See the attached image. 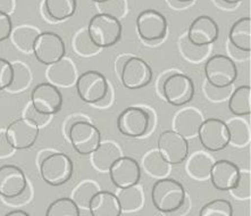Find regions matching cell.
<instances>
[{
	"label": "cell",
	"instance_id": "cell-19",
	"mask_svg": "<svg viewBox=\"0 0 251 216\" xmlns=\"http://www.w3.org/2000/svg\"><path fill=\"white\" fill-rule=\"evenodd\" d=\"M220 35L218 24L208 15H200L192 21L188 31V40L192 45L205 47L214 43Z\"/></svg>",
	"mask_w": 251,
	"mask_h": 216
},
{
	"label": "cell",
	"instance_id": "cell-17",
	"mask_svg": "<svg viewBox=\"0 0 251 216\" xmlns=\"http://www.w3.org/2000/svg\"><path fill=\"white\" fill-rule=\"evenodd\" d=\"M241 178V171L238 165L227 160L216 161L210 168L209 179L215 189L220 191H231Z\"/></svg>",
	"mask_w": 251,
	"mask_h": 216
},
{
	"label": "cell",
	"instance_id": "cell-23",
	"mask_svg": "<svg viewBox=\"0 0 251 216\" xmlns=\"http://www.w3.org/2000/svg\"><path fill=\"white\" fill-rule=\"evenodd\" d=\"M228 39L236 49L243 53L251 50V19L241 17L229 28Z\"/></svg>",
	"mask_w": 251,
	"mask_h": 216
},
{
	"label": "cell",
	"instance_id": "cell-3",
	"mask_svg": "<svg viewBox=\"0 0 251 216\" xmlns=\"http://www.w3.org/2000/svg\"><path fill=\"white\" fill-rule=\"evenodd\" d=\"M74 173V164L63 153H49L41 161L40 174L47 185L60 187L70 181Z\"/></svg>",
	"mask_w": 251,
	"mask_h": 216
},
{
	"label": "cell",
	"instance_id": "cell-22",
	"mask_svg": "<svg viewBox=\"0 0 251 216\" xmlns=\"http://www.w3.org/2000/svg\"><path fill=\"white\" fill-rule=\"evenodd\" d=\"M49 70L47 72V77L52 84L70 86L75 82L76 79V68L69 58H62L57 63L49 65Z\"/></svg>",
	"mask_w": 251,
	"mask_h": 216
},
{
	"label": "cell",
	"instance_id": "cell-11",
	"mask_svg": "<svg viewBox=\"0 0 251 216\" xmlns=\"http://www.w3.org/2000/svg\"><path fill=\"white\" fill-rule=\"evenodd\" d=\"M150 115L143 108L130 106L120 113L117 129L121 135L128 138H140L149 131Z\"/></svg>",
	"mask_w": 251,
	"mask_h": 216
},
{
	"label": "cell",
	"instance_id": "cell-16",
	"mask_svg": "<svg viewBox=\"0 0 251 216\" xmlns=\"http://www.w3.org/2000/svg\"><path fill=\"white\" fill-rule=\"evenodd\" d=\"M109 178L118 189L138 185L141 179V167L134 158L121 156L109 167Z\"/></svg>",
	"mask_w": 251,
	"mask_h": 216
},
{
	"label": "cell",
	"instance_id": "cell-25",
	"mask_svg": "<svg viewBox=\"0 0 251 216\" xmlns=\"http://www.w3.org/2000/svg\"><path fill=\"white\" fill-rule=\"evenodd\" d=\"M228 110L234 116H246L251 113L250 85H240L232 92L228 100Z\"/></svg>",
	"mask_w": 251,
	"mask_h": 216
},
{
	"label": "cell",
	"instance_id": "cell-13",
	"mask_svg": "<svg viewBox=\"0 0 251 216\" xmlns=\"http://www.w3.org/2000/svg\"><path fill=\"white\" fill-rule=\"evenodd\" d=\"M9 145L15 150H25L33 147L39 138V125L28 117L14 121L6 129Z\"/></svg>",
	"mask_w": 251,
	"mask_h": 216
},
{
	"label": "cell",
	"instance_id": "cell-31",
	"mask_svg": "<svg viewBox=\"0 0 251 216\" xmlns=\"http://www.w3.org/2000/svg\"><path fill=\"white\" fill-rule=\"evenodd\" d=\"M46 216H81L80 208L72 198H58L49 205Z\"/></svg>",
	"mask_w": 251,
	"mask_h": 216
},
{
	"label": "cell",
	"instance_id": "cell-21",
	"mask_svg": "<svg viewBox=\"0 0 251 216\" xmlns=\"http://www.w3.org/2000/svg\"><path fill=\"white\" fill-rule=\"evenodd\" d=\"M202 123V115L196 108H185L178 111L174 117V131L184 138H191L198 135V130Z\"/></svg>",
	"mask_w": 251,
	"mask_h": 216
},
{
	"label": "cell",
	"instance_id": "cell-20",
	"mask_svg": "<svg viewBox=\"0 0 251 216\" xmlns=\"http://www.w3.org/2000/svg\"><path fill=\"white\" fill-rule=\"evenodd\" d=\"M88 210L91 216H121L123 213L116 194L105 190H99L91 198Z\"/></svg>",
	"mask_w": 251,
	"mask_h": 216
},
{
	"label": "cell",
	"instance_id": "cell-36",
	"mask_svg": "<svg viewBox=\"0 0 251 216\" xmlns=\"http://www.w3.org/2000/svg\"><path fill=\"white\" fill-rule=\"evenodd\" d=\"M98 7L101 13L116 17L118 20L126 13V1L125 0H106V1L98 3Z\"/></svg>",
	"mask_w": 251,
	"mask_h": 216
},
{
	"label": "cell",
	"instance_id": "cell-15",
	"mask_svg": "<svg viewBox=\"0 0 251 216\" xmlns=\"http://www.w3.org/2000/svg\"><path fill=\"white\" fill-rule=\"evenodd\" d=\"M167 20L156 9L142 10L137 17V30L142 40L147 42L160 41L166 37Z\"/></svg>",
	"mask_w": 251,
	"mask_h": 216
},
{
	"label": "cell",
	"instance_id": "cell-30",
	"mask_svg": "<svg viewBox=\"0 0 251 216\" xmlns=\"http://www.w3.org/2000/svg\"><path fill=\"white\" fill-rule=\"evenodd\" d=\"M39 33L40 32H38L37 28L24 25V27H17L15 31H12L10 38L17 48L24 53H28L33 49V43Z\"/></svg>",
	"mask_w": 251,
	"mask_h": 216
},
{
	"label": "cell",
	"instance_id": "cell-14",
	"mask_svg": "<svg viewBox=\"0 0 251 216\" xmlns=\"http://www.w3.org/2000/svg\"><path fill=\"white\" fill-rule=\"evenodd\" d=\"M157 150L170 165L183 163L189 154L188 140L174 130H166L161 132L157 141Z\"/></svg>",
	"mask_w": 251,
	"mask_h": 216
},
{
	"label": "cell",
	"instance_id": "cell-40",
	"mask_svg": "<svg viewBox=\"0 0 251 216\" xmlns=\"http://www.w3.org/2000/svg\"><path fill=\"white\" fill-rule=\"evenodd\" d=\"M13 31V22L9 14L0 12V42L10 38Z\"/></svg>",
	"mask_w": 251,
	"mask_h": 216
},
{
	"label": "cell",
	"instance_id": "cell-24",
	"mask_svg": "<svg viewBox=\"0 0 251 216\" xmlns=\"http://www.w3.org/2000/svg\"><path fill=\"white\" fill-rule=\"evenodd\" d=\"M91 155L93 166L100 172H106L109 170L114 162L122 156V151L113 141H105L100 143Z\"/></svg>",
	"mask_w": 251,
	"mask_h": 216
},
{
	"label": "cell",
	"instance_id": "cell-35",
	"mask_svg": "<svg viewBox=\"0 0 251 216\" xmlns=\"http://www.w3.org/2000/svg\"><path fill=\"white\" fill-rule=\"evenodd\" d=\"M73 47L78 55L91 56L99 52V47L96 46L91 40L88 30H82L74 37Z\"/></svg>",
	"mask_w": 251,
	"mask_h": 216
},
{
	"label": "cell",
	"instance_id": "cell-29",
	"mask_svg": "<svg viewBox=\"0 0 251 216\" xmlns=\"http://www.w3.org/2000/svg\"><path fill=\"white\" fill-rule=\"evenodd\" d=\"M143 166L150 175L158 179L166 178L171 170V165L164 160L158 150H150L143 157Z\"/></svg>",
	"mask_w": 251,
	"mask_h": 216
},
{
	"label": "cell",
	"instance_id": "cell-37",
	"mask_svg": "<svg viewBox=\"0 0 251 216\" xmlns=\"http://www.w3.org/2000/svg\"><path fill=\"white\" fill-rule=\"evenodd\" d=\"M14 67V80L12 85L9 86L8 89L15 90V91H19V90L25 89V86L27 85L28 82H30L31 75L28 73L27 67L23 64H13Z\"/></svg>",
	"mask_w": 251,
	"mask_h": 216
},
{
	"label": "cell",
	"instance_id": "cell-4",
	"mask_svg": "<svg viewBox=\"0 0 251 216\" xmlns=\"http://www.w3.org/2000/svg\"><path fill=\"white\" fill-rule=\"evenodd\" d=\"M205 75L214 88H228L238 79V67L228 56L214 55L205 64Z\"/></svg>",
	"mask_w": 251,
	"mask_h": 216
},
{
	"label": "cell",
	"instance_id": "cell-2",
	"mask_svg": "<svg viewBox=\"0 0 251 216\" xmlns=\"http://www.w3.org/2000/svg\"><path fill=\"white\" fill-rule=\"evenodd\" d=\"M87 30L93 43L101 49L109 48L121 40L123 27L116 17L99 13L93 15Z\"/></svg>",
	"mask_w": 251,
	"mask_h": 216
},
{
	"label": "cell",
	"instance_id": "cell-32",
	"mask_svg": "<svg viewBox=\"0 0 251 216\" xmlns=\"http://www.w3.org/2000/svg\"><path fill=\"white\" fill-rule=\"evenodd\" d=\"M100 190L99 186L95 181H83L78 185L73 191L74 203L78 208H89L91 198Z\"/></svg>",
	"mask_w": 251,
	"mask_h": 216
},
{
	"label": "cell",
	"instance_id": "cell-18",
	"mask_svg": "<svg viewBox=\"0 0 251 216\" xmlns=\"http://www.w3.org/2000/svg\"><path fill=\"white\" fill-rule=\"evenodd\" d=\"M27 188L26 176L19 166H0V196L6 199H15L22 196Z\"/></svg>",
	"mask_w": 251,
	"mask_h": 216
},
{
	"label": "cell",
	"instance_id": "cell-43",
	"mask_svg": "<svg viewBox=\"0 0 251 216\" xmlns=\"http://www.w3.org/2000/svg\"><path fill=\"white\" fill-rule=\"evenodd\" d=\"M5 216H30V215L22 210H15V211L9 212V213H7Z\"/></svg>",
	"mask_w": 251,
	"mask_h": 216
},
{
	"label": "cell",
	"instance_id": "cell-46",
	"mask_svg": "<svg viewBox=\"0 0 251 216\" xmlns=\"http://www.w3.org/2000/svg\"><path fill=\"white\" fill-rule=\"evenodd\" d=\"M91 1L96 2V3H100V2H103V1H106V0H91Z\"/></svg>",
	"mask_w": 251,
	"mask_h": 216
},
{
	"label": "cell",
	"instance_id": "cell-7",
	"mask_svg": "<svg viewBox=\"0 0 251 216\" xmlns=\"http://www.w3.org/2000/svg\"><path fill=\"white\" fill-rule=\"evenodd\" d=\"M35 58L44 65H51L65 57V42L59 34L55 32H41L35 38L33 49Z\"/></svg>",
	"mask_w": 251,
	"mask_h": 216
},
{
	"label": "cell",
	"instance_id": "cell-5",
	"mask_svg": "<svg viewBox=\"0 0 251 216\" xmlns=\"http://www.w3.org/2000/svg\"><path fill=\"white\" fill-rule=\"evenodd\" d=\"M76 92L82 102L87 104H100L108 93V82L98 71H87L76 79Z\"/></svg>",
	"mask_w": 251,
	"mask_h": 216
},
{
	"label": "cell",
	"instance_id": "cell-45",
	"mask_svg": "<svg viewBox=\"0 0 251 216\" xmlns=\"http://www.w3.org/2000/svg\"><path fill=\"white\" fill-rule=\"evenodd\" d=\"M178 2H182V3H188V2H192L193 0H176Z\"/></svg>",
	"mask_w": 251,
	"mask_h": 216
},
{
	"label": "cell",
	"instance_id": "cell-33",
	"mask_svg": "<svg viewBox=\"0 0 251 216\" xmlns=\"http://www.w3.org/2000/svg\"><path fill=\"white\" fill-rule=\"evenodd\" d=\"M226 124L229 132V143H233L234 146H245L249 142V128L245 121L234 118Z\"/></svg>",
	"mask_w": 251,
	"mask_h": 216
},
{
	"label": "cell",
	"instance_id": "cell-44",
	"mask_svg": "<svg viewBox=\"0 0 251 216\" xmlns=\"http://www.w3.org/2000/svg\"><path fill=\"white\" fill-rule=\"evenodd\" d=\"M222 1H224L225 3H227V5H236V3L241 2L242 0H222Z\"/></svg>",
	"mask_w": 251,
	"mask_h": 216
},
{
	"label": "cell",
	"instance_id": "cell-1",
	"mask_svg": "<svg viewBox=\"0 0 251 216\" xmlns=\"http://www.w3.org/2000/svg\"><path fill=\"white\" fill-rule=\"evenodd\" d=\"M186 192L181 182L172 178H161L153 183L151 200L157 211L173 214L185 204Z\"/></svg>",
	"mask_w": 251,
	"mask_h": 216
},
{
	"label": "cell",
	"instance_id": "cell-27",
	"mask_svg": "<svg viewBox=\"0 0 251 216\" xmlns=\"http://www.w3.org/2000/svg\"><path fill=\"white\" fill-rule=\"evenodd\" d=\"M116 196L121 204L122 212H137L145 203V193L139 183L127 187V188L120 189V192Z\"/></svg>",
	"mask_w": 251,
	"mask_h": 216
},
{
	"label": "cell",
	"instance_id": "cell-38",
	"mask_svg": "<svg viewBox=\"0 0 251 216\" xmlns=\"http://www.w3.org/2000/svg\"><path fill=\"white\" fill-rule=\"evenodd\" d=\"M14 80L13 64L5 58H0V91L8 89Z\"/></svg>",
	"mask_w": 251,
	"mask_h": 216
},
{
	"label": "cell",
	"instance_id": "cell-6",
	"mask_svg": "<svg viewBox=\"0 0 251 216\" xmlns=\"http://www.w3.org/2000/svg\"><path fill=\"white\" fill-rule=\"evenodd\" d=\"M69 136L76 153L83 156L91 155L101 143L99 129L88 121H76L71 125Z\"/></svg>",
	"mask_w": 251,
	"mask_h": 216
},
{
	"label": "cell",
	"instance_id": "cell-8",
	"mask_svg": "<svg viewBox=\"0 0 251 216\" xmlns=\"http://www.w3.org/2000/svg\"><path fill=\"white\" fill-rule=\"evenodd\" d=\"M163 95L172 106H185L195 97V83L192 79L185 74L174 73L165 79Z\"/></svg>",
	"mask_w": 251,
	"mask_h": 216
},
{
	"label": "cell",
	"instance_id": "cell-39",
	"mask_svg": "<svg viewBox=\"0 0 251 216\" xmlns=\"http://www.w3.org/2000/svg\"><path fill=\"white\" fill-rule=\"evenodd\" d=\"M231 191L236 198H240V199H247V198L250 197V175H249V173L248 174H247V173L242 174L241 173V178H240L238 186H236L234 189H232Z\"/></svg>",
	"mask_w": 251,
	"mask_h": 216
},
{
	"label": "cell",
	"instance_id": "cell-10",
	"mask_svg": "<svg viewBox=\"0 0 251 216\" xmlns=\"http://www.w3.org/2000/svg\"><path fill=\"white\" fill-rule=\"evenodd\" d=\"M198 136L203 148L208 151H222L229 145L227 124L220 118H207L198 130Z\"/></svg>",
	"mask_w": 251,
	"mask_h": 216
},
{
	"label": "cell",
	"instance_id": "cell-42",
	"mask_svg": "<svg viewBox=\"0 0 251 216\" xmlns=\"http://www.w3.org/2000/svg\"><path fill=\"white\" fill-rule=\"evenodd\" d=\"M14 0H0V12L10 14L14 9Z\"/></svg>",
	"mask_w": 251,
	"mask_h": 216
},
{
	"label": "cell",
	"instance_id": "cell-28",
	"mask_svg": "<svg viewBox=\"0 0 251 216\" xmlns=\"http://www.w3.org/2000/svg\"><path fill=\"white\" fill-rule=\"evenodd\" d=\"M76 0H45L47 15L56 22L70 19L76 12Z\"/></svg>",
	"mask_w": 251,
	"mask_h": 216
},
{
	"label": "cell",
	"instance_id": "cell-41",
	"mask_svg": "<svg viewBox=\"0 0 251 216\" xmlns=\"http://www.w3.org/2000/svg\"><path fill=\"white\" fill-rule=\"evenodd\" d=\"M14 148L9 145L8 140H7L6 133L0 131V157L9 156L13 153Z\"/></svg>",
	"mask_w": 251,
	"mask_h": 216
},
{
	"label": "cell",
	"instance_id": "cell-12",
	"mask_svg": "<svg viewBox=\"0 0 251 216\" xmlns=\"http://www.w3.org/2000/svg\"><path fill=\"white\" fill-rule=\"evenodd\" d=\"M31 105L38 113L51 116L62 109L63 95L55 84L39 83L31 92Z\"/></svg>",
	"mask_w": 251,
	"mask_h": 216
},
{
	"label": "cell",
	"instance_id": "cell-26",
	"mask_svg": "<svg viewBox=\"0 0 251 216\" xmlns=\"http://www.w3.org/2000/svg\"><path fill=\"white\" fill-rule=\"evenodd\" d=\"M214 160L209 155H207L202 151L195 153L189 158L186 163V172L191 178L203 181V180L209 179L210 168L213 166Z\"/></svg>",
	"mask_w": 251,
	"mask_h": 216
},
{
	"label": "cell",
	"instance_id": "cell-34",
	"mask_svg": "<svg viewBox=\"0 0 251 216\" xmlns=\"http://www.w3.org/2000/svg\"><path fill=\"white\" fill-rule=\"evenodd\" d=\"M199 216H233V206L226 199H214L203 205Z\"/></svg>",
	"mask_w": 251,
	"mask_h": 216
},
{
	"label": "cell",
	"instance_id": "cell-9",
	"mask_svg": "<svg viewBox=\"0 0 251 216\" xmlns=\"http://www.w3.org/2000/svg\"><path fill=\"white\" fill-rule=\"evenodd\" d=\"M122 84L126 89L139 90L152 81V70L145 59L128 57L120 70Z\"/></svg>",
	"mask_w": 251,
	"mask_h": 216
}]
</instances>
